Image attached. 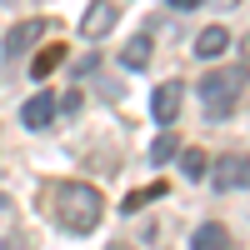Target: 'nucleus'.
Segmentation results:
<instances>
[{"label":"nucleus","mask_w":250,"mask_h":250,"mask_svg":"<svg viewBox=\"0 0 250 250\" xmlns=\"http://www.w3.org/2000/svg\"><path fill=\"white\" fill-rule=\"evenodd\" d=\"M210 170H215V190H250V155H220Z\"/></svg>","instance_id":"3"},{"label":"nucleus","mask_w":250,"mask_h":250,"mask_svg":"<svg viewBox=\"0 0 250 250\" xmlns=\"http://www.w3.org/2000/svg\"><path fill=\"white\" fill-rule=\"evenodd\" d=\"M175 155H180V135H170V130L155 135V145H150V165H170Z\"/></svg>","instance_id":"12"},{"label":"nucleus","mask_w":250,"mask_h":250,"mask_svg":"<svg viewBox=\"0 0 250 250\" xmlns=\"http://www.w3.org/2000/svg\"><path fill=\"white\" fill-rule=\"evenodd\" d=\"M245 90V70H210L200 80V100H205V115L210 120H225L235 110V100Z\"/></svg>","instance_id":"2"},{"label":"nucleus","mask_w":250,"mask_h":250,"mask_svg":"<svg viewBox=\"0 0 250 250\" xmlns=\"http://www.w3.org/2000/svg\"><path fill=\"white\" fill-rule=\"evenodd\" d=\"M0 200H5V195H0Z\"/></svg>","instance_id":"17"},{"label":"nucleus","mask_w":250,"mask_h":250,"mask_svg":"<svg viewBox=\"0 0 250 250\" xmlns=\"http://www.w3.org/2000/svg\"><path fill=\"white\" fill-rule=\"evenodd\" d=\"M165 190H170V185H165V180H155V185H145V190H135V195H125V210H140V205H150V200H165Z\"/></svg>","instance_id":"14"},{"label":"nucleus","mask_w":250,"mask_h":250,"mask_svg":"<svg viewBox=\"0 0 250 250\" xmlns=\"http://www.w3.org/2000/svg\"><path fill=\"white\" fill-rule=\"evenodd\" d=\"M170 5H175V10H195L200 0H170Z\"/></svg>","instance_id":"16"},{"label":"nucleus","mask_w":250,"mask_h":250,"mask_svg":"<svg viewBox=\"0 0 250 250\" xmlns=\"http://www.w3.org/2000/svg\"><path fill=\"white\" fill-rule=\"evenodd\" d=\"M110 30H115V5H110V0H90L85 20H80V35H85V40H105Z\"/></svg>","instance_id":"4"},{"label":"nucleus","mask_w":250,"mask_h":250,"mask_svg":"<svg viewBox=\"0 0 250 250\" xmlns=\"http://www.w3.org/2000/svg\"><path fill=\"white\" fill-rule=\"evenodd\" d=\"M225 45H230V30H225V25H205L200 40H195V55L200 60H215V55H225Z\"/></svg>","instance_id":"9"},{"label":"nucleus","mask_w":250,"mask_h":250,"mask_svg":"<svg viewBox=\"0 0 250 250\" xmlns=\"http://www.w3.org/2000/svg\"><path fill=\"white\" fill-rule=\"evenodd\" d=\"M190 250H230V230H225L220 220H205L190 235Z\"/></svg>","instance_id":"8"},{"label":"nucleus","mask_w":250,"mask_h":250,"mask_svg":"<svg viewBox=\"0 0 250 250\" xmlns=\"http://www.w3.org/2000/svg\"><path fill=\"white\" fill-rule=\"evenodd\" d=\"M120 60H125V70H145L150 65V35H135L130 45L120 50Z\"/></svg>","instance_id":"11"},{"label":"nucleus","mask_w":250,"mask_h":250,"mask_svg":"<svg viewBox=\"0 0 250 250\" xmlns=\"http://www.w3.org/2000/svg\"><path fill=\"white\" fill-rule=\"evenodd\" d=\"M180 100H185V85H180V80H165V85L155 90V100H150V115H155L160 125H170V120L180 115Z\"/></svg>","instance_id":"6"},{"label":"nucleus","mask_w":250,"mask_h":250,"mask_svg":"<svg viewBox=\"0 0 250 250\" xmlns=\"http://www.w3.org/2000/svg\"><path fill=\"white\" fill-rule=\"evenodd\" d=\"M5 250H30V240H25V235H10V240H5Z\"/></svg>","instance_id":"15"},{"label":"nucleus","mask_w":250,"mask_h":250,"mask_svg":"<svg viewBox=\"0 0 250 250\" xmlns=\"http://www.w3.org/2000/svg\"><path fill=\"white\" fill-rule=\"evenodd\" d=\"M180 170L190 175V180L210 175V155H205V150H180Z\"/></svg>","instance_id":"13"},{"label":"nucleus","mask_w":250,"mask_h":250,"mask_svg":"<svg viewBox=\"0 0 250 250\" xmlns=\"http://www.w3.org/2000/svg\"><path fill=\"white\" fill-rule=\"evenodd\" d=\"M40 35H45V25H40V20H20V25H10V35H5V55H10V60L30 55V50L40 45Z\"/></svg>","instance_id":"5"},{"label":"nucleus","mask_w":250,"mask_h":250,"mask_svg":"<svg viewBox=\"0 0 250 250\" xmlns=\"http://www.w3.org/2000/svg\"><path fill=\"white\" fill-rule=\"evenodd\" d=\"M65 55H70L65 45H45V50H35V60H30V75H35V80H45V75H55L60 65H65Z\"/></svg>","instance_id":"10"},{"label":"nucleus","mask_w":250,"mask_h":250,"mask_svg":"<svg viewBox=\"0 0 250 250\" xmlns=\"http://www.w3.org/2000/svg\"><path fill=\"white\" fill-rule=\"evenodd\" d=\"M20 120H25L30 130H45V125L55 120V95H50V90L30 95V100H25V110H20Z\"/></svg>","instance_id":"7"},{"label":"nucleus","mask_w":250,"mask_h":250,"mask_svg":"<svg viewBox=\"0 0 250 250\" xmlns=\"http://www.w3.org/2000/svg\"><path fill=\"white\" fill-rule=\"evenodd\" d=\"M55 215H60V225H65V230L90 235L95 225H100V215H105V200H100L95 185L60 180V185H55Z\"/></svg>","instance_id":"1"}]
</instances>
